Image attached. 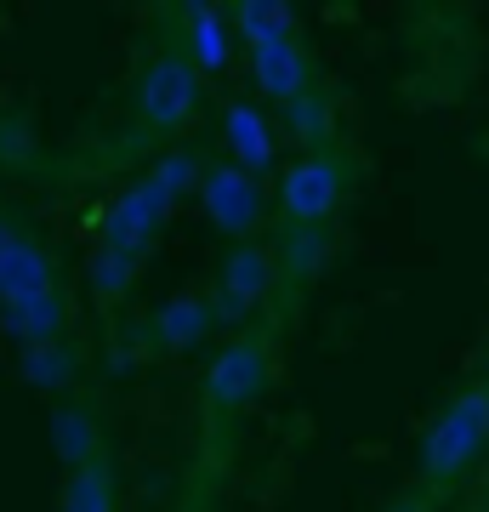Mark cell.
Listing matches in <instances>:
<instances>
[{
  "label": "cell",
  "mask_w": 489,
  "mask_h": 512,
  "mask_svg": "<svg viewBox=\"0 0 489 512\" xmlns=\"http://www.w3.org/2000/svg\"><path fill=\"white\" fill-rule=\"evenodd\" d=\"M222 18H228V35H239L251 52L268 46V40H279V35H296V12H290L285 0H239Z\"/></svg>",
  "instance_id": "17"
},
{
  "label": "cell",
  "mask_w": 489,
  "mask_h": 512,
  "mask_svg": "<svg viewBox=\"0 0 489 512\" xmlns=\"http://www.w3.org/2000/svg\"><path fill=\"white\" fill-rule=\"evenodd\" d=\"M80 376V353L69 342H40V348H23V382L40 387V393H63V387Z\"/></svg>",
  "instance_id": "18"
},
{
  "label": "cell",
  "mask_w": 489,
  "mask_h": 512,
  "mask_svg": "<svg viewBox=\"0 0 489 512\" xmlns=\"http://www.w3.org/2000/svg\"><path fill=\"white\" fill-rule=\"evenodd\" d=\"M342 194H347L342 154H302L279 177V217H285V228H325L342 211Z\"/></svg>",
  "instance_id": "5"
},
{
  "label": "cell",
  "mask_w": 489,
  "mask_h": 512,
  "mask_svg": "<svg viewBox=\"0 0 489 512\" xmlns=\"http://www.w3.org/2000/svg\"><path fill=\"white\" fill-rule=\"evenodd\" d=\"M484 370H489V348H484ZM484 387H489V382H484Z\"/></svg>",
  "instance_id": "23"
},
{
  "label": "cell",
  "mask_w": 489,
  "mask_h": 512,
  "mask_svg": "<svg viewBox=\"0 0 489 512\" xmlns=\"http://www.w3.org/2000/svg\"><path fill=\"white\" fill-rule=\"evenodd\" d=\"M273 279H279V262H273L268 245H256V239L228 245L222 262H217V279H211V291H205L217 325H245V319H256V308H262L268 291H273Z\"/></svg>",
  "instance_id": "2"
},
{
  "label": "cell",
  "mask_w": 489,
  "mask_h": 512,
  "mask_svg": "<svg viewBox=\"0 0 489 512\" xmlns=\"http://www.w3.org/2000/svg\"><path fill=\"white\" fill-rule=\"evenodd\" d=\"M285 279H313L319 274V256H325V228H285Z\"/></svg>",
  "instance_id": "19"
},
{
  "label": "cell",
  "mask_w": 489,
  "mask_h": 512,
  "mask_svg": "<svg viewBox=\"0 0 489 512\" xmlns=\"http://www.w3.org/2000/svg\"><path fill=\"white\" fill-rule=\"evenodd\" d=\"M222 143H228V154H234L239 171H251V177L273 171L279 143H273L268 114L256 109V103H228V109H222Z\"/></svg>",
  "instance_id": "13"
},
{
  "label": "cell",
  "mask_w": 489,
  "mask_h": 512,
  "mask_svg": "<svg viewBox=\"0 0 489 512\" xmlns=\"http://www.w3.org/2000/svg\"><path fill=\"white\" fill-rule=\"evenodd\" d=\"M57 512H120V484H114V456H91L86 467H74L63 478Z\"/></svg>",
  "instance_id": "14"
},
{
  "label": "cell",
  "mask_w": 489,
  "mask_h": 512,
  "mask_svg": "<svg viewBox=\"0 0 489 512\" xmlns=\"http://www.w3.org/2000/svg\"><path fill=\"white\" fill-rule=\"evenodd\" d=\"M200 205H205V222L217 234H228L234 245L239 239H256V228L268 222V188H262V177L239 171L234 160H211L200 171Z\"/></svg>",
  "instance_id": "6"
},
{
  "label": "cell",
  "mask_w": 489,
  "mask_h": 512,
  "mask_svg": "<svg viewBox=\"0 0 489 512\" xmlns=\"http://www.w3.org/2000/svg\"><path fill=\"white\" fill-rule=\"evenodd\" d=\"M171 205H177V194L148 171V177H137V183L120 194V200L103 211V251L126 256L131 268L143 262L148 251H154V239L165 234V217H171Z\"/></svg>",
  "instance_id": "3"
},
{
  "label": "cell",
  "mask_w": 489,
  "mask_h": 512,
  "mask_svg": "<svg viewBox=\"0 0 489 512\" xmlns=\"http://www.w3.org/2000/svg\"><path fill=\"white\" fill-rule=\"evenodd\" d=\"M182 40H188V63L194 74H222L228 69V57H234V35H228V18H222V6L211 0H194V6H182Z\"/></svg>",
  "instance_id": "12"
},
{
  "label": "cell",
  "mask_w": 489,
  "mask_h": 512,
  "mask_svg": "<svg viewBox=\"0 0 489 512\" xmlns=\"http://www.w3.org/2000/svg\"><path fill=\"white\" fill-rule=\"evenodd\" d=\"M268 376H273L268 342L262 336H234L228 348H217V359L205 370V404L217 416H239L268 393Z\"/></svg>",
  "instance_id": "7"
},
{
  "label": "cell",
  "mask_w": 489,
  "mask_h": 512,
  "mask_svg": "<svg viewBox=\"0 0 489 512\" xmlns=\"http://www.w3.org/2000/svg\"><path fill=\"white\" fill-rule=\"evenodd\" d=\"M217 330V313H211V302H205V291H177L165 296L160 308H154V319H148V348L154 353H194Z\"/></svg>",
  "instance_id": "10"
},
{
  "label": "cell",
  "mask_w": 489,
  "mask_h": 512,
  "mask_svg": "<svg viewBox=\"0 0 489 512\" xmlns=\"http://www.w3.org/2000/svg\"><path fill=\"white\" fill-rule=\"evenodd\" d=\"M131 279H137V268H131L126 256H114V251L91 256V291L103 296V302H120L131 291Z\"/></svg>",
  "instance_id": "20"
},
{
  "label": "cell",
  "mask_w": 489,
  "mask_h": 512,
  "mask_svg": "<svg viewBox=\"0 0 489 512\" xmlns=\"http://www.w3.org/2000/svg\"><path fill=\"white\" fill-rule=\"evenodd\" d=\"M200 97L205 80L182 52H154L137 74V114H143L148 131H182L200 114Z\"/></svg>",
  "instance_id": "4"
},
{
  "label": "cell",
  "mask_w": 489,
  "mask_h": 512,
  "mask_svg": "<svg viewBox=\"0 0 489 512\" xmlns=\"http://www.w3.org/2000/svg\"><path fill=\"white\" fill-rule=\"evenodd\" d=\"M467 512H489V501H472V507Z\"/></svg>",
  "instance_id": "22"
},
{
  "label": "cell",
  "mask_w": 489,
  "mask_h": 512,
  "mask_svg": "<svg viewBox=\"0 0 489 512\" xmlns=\"http://www.w3.org/2000/svg\"><path fill=\"white\" fill-rule=\"evenodd\" d=\"M52 450L69 473L86 467L91 456H103V427H97V416L80 410V404H57L52 410Z\"/></svg>",
  "instance_id": "15"
},
{
  "label": "cell",
  "mask_w": 489,
  "mask_h": 512,
  "mask_svg": "<svg viewBox=\"0 0 489 512\" xmlns=\"http://www.w3.org/2000/svg\"><path fill=\"white\" fill-rule=\"evenodd\" d=\"M285 126H290V143L302 154H330V143H336V103L313 86L296 103H285Z\"/></svg>",
  "instance_id": "16"
},
{
  "label": "cell",
  "mask_w": 489,
  "mask_h": 512,
  "mask_svg": "<svg viewBox=\"0 0 489 512\" xmlns=\"http://www.w3.org/2000/svg\"><path fill=\"white\" fill-rule=\"evenodd\" d=\"M313 57H308V46H302V35H279V40H268V46H256L251 52V86H256V97H268V103H296L302 92H313Z\"/></svg>",
  "instance_id": "9"
},
{
  "label": "cell",
  "mask_w": 489,
  "mask_h": 512,
  "mask_svg": "<svg viewBox=\"0 0 489 512\" xmlns=\"http://www.w3.org/2000/svg\"><path fill=\"white\" fill-rule=\"evenodd\" d=\"M484 450H489V387L472 382L421 427V450H416L421 478H427L433 490H444V484H455L461 473H472V467L484 461Z\"/></svg>",
  "instance_id": "1"
},
{
  "label": "cell",
  "mask_w": 489,
  "mask_h": 512,
  "mask_svg": "<svg viewBox=\"0 0 489 512\" xmlns=\"http://www.w3.org/2000/svg\"><path fill=\"white\" fill-rule=\"evenodd\" d=\"M0 325L18 336L23 348H40V342H63V330H69V296L63 285L40 296H18V302H0Z\"/></svg>",
  "instance_id": "11"
},
{
  "label": "cell",
  "mask_w": 489,
  "mask_h": 512,
  "mask_svg": "<svg viewBox=\"0 0 489 512\" xmlns=\"http://www.w3.org/2000/svg\"><path fill=\"white\" fill-rule=\"evenodd\" d=\"M200 171H205V160L200 154H188V148H177V154H165V160H154V177H160L171 194H188V188H200Z\"/></svg>",
  "instance_id": "21"
},
{
  "label": "cell",
  "mask_w": 489,
  "mask_h": 512,
  "mask_svg": "<svg viewBox=\"0 0 489 512\" xmlns=\"http://www.w3.org/2000/svg\"><path fill=\"white\" fill-rule=\"evenodd\" d=\"M57 285V262L23 222L0 217V302H18V296H40Z\"/></svg>",
  "instance_id": "8"
}]
</instances>
